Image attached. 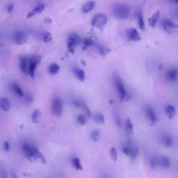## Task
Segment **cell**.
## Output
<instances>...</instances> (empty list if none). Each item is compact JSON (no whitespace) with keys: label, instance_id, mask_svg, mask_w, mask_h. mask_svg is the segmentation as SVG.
Instances as JSON below:
<instances>
[{"label":"cell","instance_id":"cell-1","mask_svg":"<svg viewBox=\"0 0 178 178\" xmlns=\"http://www.w3.org/2000/svg\"><path fill=\"white\" fill-rule=\"evenodd\" d=\"M113 13L116 18L120 20H124L129 17V9L128 6L125 4H117L113 7Z\"/></svg>","mask_w":178,"mask_h":178},{"label":"cell","instance_id":"cell-2","mask_svg":"<svg viewBox=\"0 0 178 178\" xmlns=\"http://www.w3.org/2000/svg\"><path fill=\"white\" fill-rule=\"evenodd\" d=\"M114 81H115V85L117 91H118V94L119 98H120L121 101L125 100L127 96V92L125 87L124 83L122 79H121L120 77L118 76V74H116L114 75Z\"/></svg>","mask_w":178,"mask_h":178},{"label":"cell","instance_id":"cell-3","mask_svg":"<svg viewBox=\"0 0 178 178\" xmlns=\"http://www.w3.org/2000/svg\"><path fill=\"white\" fill-rule=\"evenodd\" d=\"M107 16L104 13H98L95 15L92 20L91 25L93 27L97 29H102L105 26L107 22Z\"/></svg>","mask_w":178,"mask_h":178},{"label":"cell","instance_id":"cell-4","mask_svg":"<svg viewBox=\"0 0 178 178\" xmlns=\"http://www.w3.org/2000/svg\"><path fill=\"white\" fill-rule=\"evenodd\" d=\"M41 57L38 55H32L29 60V74L31 78H34V74L38 64L41 61Z\"/></svg>","mask_w":178,"mask_h":178},{"label":"cell","instance_id":"cell-5","mask_svg":"<svg viewBox=\"0 0 178 178\" xmlns=\"http://www.w3.org/2000/svg\"><path fill=\"white\" fill-rule=\"evenodd\" d=\"M52 112L57 117H61L63 113V103L60 97H54L52 100Z\"/></svg>","mask_w":178,"mask_h":178},{"label":"cell","instance_id":"cell-6","mask_svg":"<svg viewBox=\"0 0 178 178\" xmlns=\"http://www.w3.org/2000/svg\"><path fill=\"white\" fill-rule=\"evenodd\" d=\"M81 42V38L77 34H72L68 37L67 45L69 49V51H72L73 53L75 47L79 45Z\"/></svg>","mask_w":178,"mask_h":178},{"label":"cell","instance_id":"cell-7","mask_svg":"<svg viewBox=\"0 0 178 178\" xmlns=\"http://www.w3.org/2000/svg\"><path fill=\"white\" fill-rule=\"evenodd\" d=\"M35 146L32 145L28 142H23L22 144V149L26 157L29 159L35 157L34 155V149H35Z\"/></svg>","mask_w":178,"mask_h":178},{"label":"cell","instance_id":"cell-8","mask_svg":"<svg viewBox=\"0 0 178 178\" xmlns=\"http://www.w3.org/2000/svg\"><path fill=\"white\" fill-rule=\"evenodd\" d=\"M123 152L125 155H127V156H129L132 159H134L136 157L138 154H139V150H138V148L136 147H132V146L129 145H125L124 146L122 149Z\"/></svg>","mask_w":178,"mask_h":178},{"label":"cell","instance_id":"cell-9","mask_svg":"<svg viewBox=\"0 0 178 178\" xmlns=\"http://www.w3.org/2000/svg\"><path fill=\"white\" fill-rule=\"evenodd\" d=\"M126 34L127 38H128L130 41L136 42L140 41V39H141V36H140L139 31L134 28L127 29L126 31Z\"/></svg>","mask_w":178,"mask_h":178},{"label":"cell","instance_id":"cell-10","mask_svg":"<svg viewBox=\"0 0 178 178\" xmlns=\"http://www.w3.org/2000/svg\"><path fill=\"white\" fill-rule=\"evenodd\" d=\"M163 26L164 31L168 34H172L174 31L178 29V25H175L171 20H166L164 21Z\"/></svg>","mask_w":178,"mask_h":178},{"label":"cell","instance_id":"cell-11","mask_svg":"<svg viewBox=\"0 0 178 178\" xmlns=\"http://www.w3.org/2000/svg\"><path fill=\"white\" fill-rule=\"evenodd\" d=\"M145 113L146 116H147V118H148V120L150 121L151 123L154 125L156 123V121H157V117H156L155 111H154L152 107H146Z\"/></svg>","mask_w":178,"mask_h":178},{"label":"cell","instance_id":"cell-12","mask_svg":"<svg viewBox=\"0 0 178 178\" xmlns=\"http://www.w3.org/2000/svg\"><path fill=\"white\" fill-rule=\"evenodd\" d=\"M20 68L24 74H29V59L25 56L20 58Z\"/></svg>","mask_w":178,"mask_h":178},{"label":"cell","instance_id":"cell-13","mask_svg":"<svg viewBox=\"0 0 178 178\" xmlns=\"http://www.w3.org/2000/svg\"><path fill=\"white\" fill-rule=\"evenodd\" d=\"M13 39H14L15 43H17L18 45H22L25 42L26 37L25 33L22 32V31H18L14 34Z\"/></svg>","mask_w":178,"mask_h":178},{"label":"cell","instance_id":"cell-14","mask_svg":"<svg viewBox=\"0 0 178 178\" xmlns=\"http://www.w3.org/2000/svg\"><path fill=\"white\" fill-rule=\"evenodd\" d=\"M159 166L162 168H168L171 166V160L166 156H161L159 158Z\"/></svg>","mask_w":178,"mask_h":178},{"label":"cell","instance_id":"cell-15","mask_svg":"<svg viewBox=\"0 0 178 178\" xmlns=\"http://www.w3.org/2000/svg\"><path fill=\"white\" fill-rule=\"evenodd\" d=\"M45 9V4L43 3H40L38 4L37 6L34 8V9L32 10V11L29 12L28 14V18H31L32 17L33 15L35 14H38V13H42L43 10Z\"/></svg>","mask_w":178,"mask_h":178},{"label":"cell","instance_id":"cell-16","mask_svg":"<svg viewBox=\"0 0 178 178\" xmlns=\"http://www.w3.org/2000/svg\"><path fill=\"white\" fill-rule=\"evenodd\" d=\"M11 107L9 100L6 97L0 99V109L4 111H9Z\"/></svg>","mask_w":178,"mask_h":178},{"label":"cell","instance_id":"cell-17","mask_svg":"<svg viewBox=\"0 0 178 178\" xmlns=\"http://www.w3.org/2000/svg\"><path fill=\"white\" fill-rule=\"evenodd\" d=\"M178 76V72L177 70V69L173 68L169 70L166 73V78L168 81H174L177 79Z\"/></svg>","mask_w":178,"mask_h":178},{"label":"cell","instance_id":"cell-18","mask_svg":"<svg viewBox=\"0 0 178 178\" xmlns=\"http://www.w3.org/2000/svg\"><path fill=\"white\" fill-rule=\"evenodd\" d=\"M95 6V2L93 1H90L86 3H85L83 6L81 8V11L86 13H89L91 10L94 9V7Z\"/></svg>","mask_w":178,"mask_h":178},{"label":"cell","instance_id":"cell-19","mask_svg":"<svg viewBox=\"0 0 178 178\" xmlns=\"http://www.w3.org/2000/svg\"><path fill=\"white\" fill-rule=\"evenodd\" d=\"M165 111L166 113L167 114V116L169 117V118L172 119L174 118V116L176 114V109L174 106H172L171 105H168L165 108Z\"/></svg>","mask_w":178,"mask_h":178},{"label":"cell","instance_id":"cell-20","mask_svg":"<svg viewBox=\"0 0 178 178\" xmlns=\"http://www.w3.org/2000/svg\"><path fill=\"white\" fill-rule=\"evenodd\" d=\"M74 74H75L76 77L77 78L79 81H84L86 79V75H85V72L82 69L79 68H75L74 69Z\"/></svg>","mask_w":178,"mask_h":178},{"label":"cell","instance_id":"cell-21","mask_svg":"<svg viewBox=\"0 0 178 178\" xmlns=\"http://www.w3.org/2000/svg\"><path fill=\"white\" fill-rule=\"evenodd\" d=\"M162 143L166 148H171L173 145V139L169 135H164L162 137Z\"/></svg>","mask_w":178,"mask_h":178},{"label":"cell","instance_id":"cell-22","mask_svg":"<svg viewBox=\"0 0 178 178\" xmlns=\"http://www.w3.org/2000/svg\"><path fill=\"white\" fill-rule=\"evenodd\" d=\"M159 18V11L158 10V11L154 13L152 16L149 19V25L152 28L155 27L156 23L158 22Z\"/></svg>","mask_w":178,"mask_h":178},{"label":"cell","instance_id":"cell-23","mask_svg":"<svg viewBox=\"0 0 178 178\" xmlns=\"http://www.w3.org/2000/svg\"><path fill=\"white\" fill-rule=\"evenodd\" d=\"M60 70V67L57 63H53L51 65L49 66L48 68V72L50 75H57V74L58 73V72Z\"/></svg>","mask_w":178,"mask_h":178},{"label":"cell","instance_id":"cell-24","mask_svg":"<svg viewBox=\"0 0 178 178\" xmlns=\"http://www.w3.org/2000/svg\"><path fill=\"white\" fill-rule=\"evenodd\" d=\"M41 119V112L39 109H36L31 116V120L34 123H38Z\"/></svg>","mask_w":178,"mask_h":178},{"label":"cell","instance_id":"cell-25","mask_svg":"<svg viewBox=\"0 0 178 178\" xmlns=\"http://www.w3.org/2000/svg\"><path fill=\"white\" fill-rule=\"evenodd\" d=\"M11 89H13V91L15 92V93L18 96L23 97L24 95H25L22 89H21V88L18 86L17 84H15V83L13 84L11 86Z\"/></svg>","mask_w":178,"mask_h":178},{"label":"cell","instance_id":"cell-26","mask_svg":"<svg viewBox=\"0 0 178 178\" xmlns=\"http://www.w3.org/2000/svg\"><path fill=\"white\" fill-rule=\"evenodd\" d=\"M94 121L96 123L103 125L105 122V116H104L102 113H97L95 114L94 116Z\"/></svg>","mask_w":178,"mask_h":178},{"label":"cell","instance_id":"cell-27","mask_svg":"<svg viewBox=\"0 0 178 178\" xmlns=\"http://www.w3.org/2000/svg\"><path fill=\"white\" fill-rule=\"evenodd\" d=\"M137 19H138V24H139V26L140 29H141L142 31H144L145 27V22H144V20H143V14L140 11L138 12Z\"/></svg>","mask_w":178,"mask_h":178},{"label":"cell","instance_id":"cell-28","mask_svg":"<svg viewBox=\"0 0 178 178\" xmlns=\"http://www.w3.org/2000/svg\"><path fill=\"white\" fill-rule=\"evenodd\" d=\"M72 164H73L74 168L78 170V171H82L83 170V167L81 166V164L79 158L73 157L72 159Z\"/></svg>","mask_w":178,"mask_h":178},{"label":"cell","instance_id":"cell-29","mask_svg":"<svg viewBox=\"0 0 178 178\" xmlns=\"http://www.w3.org/2000/svg\"><path fill=\"white\" fill-rule=\"evenodd\" d=\"M97 48L98 49V51H99V52L100 53V54H102L103 56L109 54V53L111 52L110 49H109L108 47H107L105 45H100V44L97 45Z\"/></svg>","mask_w":178,"mask_h":178},{"label":"cell","instance_id":"cell-30","mask_svg":"<svg viewBox=\"0 0 178 178\" xmlns=\"http://www.w3.org/2000/svg\"><path fill=\"white\" fill-rule=\"evenodd\" d=\"M125 129H126V132L128 133V134H132L133 133L134 127H133L132 121H130L129 118H127L125 121Z\"/></svg>","mask_w":178,"mask_h":178},{"label":"cell","instance_id":"cell-31","mask_svg":"<svg viewBox=\"0 0 178 178\" xmlns=\"http://www.w3.org/2000/svg\"><path fill=\"white\" fill-rule=\"evenodd\" d=\"M150 164L151 168L153 169L156 168V167L159 166V158L155 157V156L151 158L150 160Z\"/></svg>","mask_w":178,"mask_h":178},{"label":"cell","instance_id":"cell-32","mask_svg":"<svg viewBox=\"0 0 178 178\" xmlns=\"http://www.w3.org/2000/svg\"><path fill=\"white\" fill-rule=\"evenodd\" d=\"M34 155H35V157L40 159L42 161L45 163V159L42 154L40 152V150L37 148H35V149H34Z\"/></svg>","mask_w":178,"mask_h":178},{"label":"cell","instance_id":"cell-33","mask_svg":"<svg viewBox=\"0 0 178 178\" xmlns=\"http://www.w3.org/2000/svg\"><path fill=\"white\" fill-rule=\"evenodd\" d=\"M86 117L83 114H80L78 116L77 122L80 125H85L86 124Z\"/></svg>","mask_w":178,"mask_h":178},{"label":"cell","instance_id":"cell-34","mask_svg":"<svg viewBox=\"0 0 178 178\" xmlns=\"http://www.w3.org/2000/svg\"><path fill=\"white\" fill-rule=\"evenodd\" d=\"M110 156L113 161H116L118 159V153H117V150L115 148H111L110 150Z\"/></svg>","mask_w":178,"mask_h":178},{"label":"cell","instance_id":"cell-35","mask_svg":"<svg viewBox=\"0 0 178 178\" xmlns=\"http://www.w3.org/2000/svg\"><path fill=\"white\" fill-rule=\"evenodd\" d=\"M52 37L51 34H50L49 32H46L42 35V40H43V41L45 42H47H47H49L52 41Z\"/></svg>","mask_w":178,"mask_h":178},{"label":"cell","instance_id":"cell-36","mask_svg":"<svg viewBox=\"0 0 178 178\" xmlns=\"http://www.w3.org/2000/svg\"><path fill=\"white\" fill-rule=\"evenodd\" d=\"M91 138H92V139L93 141L95 142H97L98 140H99L100 139V132L98 130H94L93 132H92V134H91Z\"/></svg>","mask_w":178,"mask_h":178},{"label":"cell","instance_id":"cell-37","mask_svg":"<svg viewBox=\"0 0 178 178\" xmlns=\"http://www.w3.org/2000/svg\"><path fill=\"white\" fill-rule=\"evenodd\" d=\"M24 100H25V102L26 104H30L33 102L34 97L31 94H26L24 95Z\"/></svg>","mask_w":178,"mask_h":178},{"label":"cell","instance_id":"cell-38","mask_svg":"<svg viewBox=\"0 0 178 178\" xmlns=\"http://www.w3.org/2000/svg\"><path fill=\"white\" fill-rule=\"evenodd\" d=\"M83 43L85 46H91L92 45H93L94 42L91 38H84Z\"/></svg>","mask_w":178,"mask_h":178},{"label":"cell","instance_id":"cell-39","mask_svg":"<svg viewBox=\"0 0 178 178\" xmlns=\"http://www.w3.org/2000/svg\"><path fill=\"white\" fill-rule=\"evenodd\" d=\"M81 107H83L84 110L85 111H86L87 116H89V117H91V110L89 109V108L88 107V106L86 105V104H85V103H82V104H81Z\"/></svg>","mask_w":178,"mask_h":178},{"label":"cell","instance_id":"cell-40","mask_svg":"<svg viewBox=\"0 0 178 178\" xmlns=\"http://www.w3.org/2000/svg\"><path fill=\"white\" fill-rule=\"evenodd\" d=\"M4 149L5 150V151H6V152L10 150V144L8 141H5L4 143Z\"/></svg>","mask_w":178,"mask_h":178},{"label":"cell","instance_id":"cell-41","mask_svg":"<svg viewBox=\"0 0 178 178\" xmlns=\"http://www.w3.org/2000/svg\"><path fill=\"white\" fill-rule=\"evenodd\" d=\"M13 8H14V5H13V4H10L8 5V6H6V10H7V11L10 13V12H11L13 9Z\"/></svg>","mask_w":178,"mask_h":178},{"label":"cell","instance_id":"cell-42","mask_svg":"<svg viewBox=\"0 0 178 178\" xmlns=\"http://www.w3.org/2000/svg\"><path fill=\"white\" fill-rule=\"evenodd\" d=\"M2 178H8V175H7V173L6 172V171H4L3 175H2Z\"/></svg>","mask_w":178,"mask_h":178},{"label":"cell","instance_id":"cell-43","mask_svg":"<svg viewBox=\"0 0 178 178\" xmlns=\"http://www.w3.org/2000/svg\"><path fill=\"white\" fill-rule=\"evenodd\" d=\"M47 22H49V23H51L52 22V20L49 19V18H46V19H45V22L48 23Z\"/></svg>","mask_w":178,"mask_h":178},{"label":"cell","instance_id":"cell-44","mask_svg":"<svg viewBox=\"0 0 178 178\" xmlns=\"http://www.w3.org/2000/svg\"><path fill=\"white\" fill-rule=\"evenodd\" d=\"M11 177H12V178H18L16 175H15V174H13V173L11 174Z\"/></svg>","mask_w":178,"mask_h":178},{"label":"cell","instance_id":"cell-45","mask_svg":"<svg viewBox=\"0 0 178 178\" xmlns=\"http://www.w3.org/2000/svg\"><path fill=\"white\" fill-rule=\"evenodd\" d=\"M104 178H111V177L109 176V175H106V176H105V177Z\"/></svg>","mask_w":178,"mask_h":178}]
</instances>
